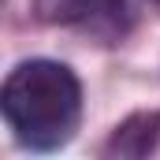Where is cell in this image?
I'll return each mask as SVG.
<instances>
[{
	"instance_id": "cell-1",
	"label": "cell",
	"mask_w": 160,
	"mask_h": 160,
	"mask_svg": "<svg viewBox=\"0 0 160 160\" xmlns=\"http://www.w3.org/2000/svg\"><path fill=\"white\" fill-rule=\"evenodd\" d=\"M0 112L19 145L34 153H56L78 130L82 86L60 60H22L4 78Z\"/></svg>"
},
{
	"instance_id": "cell-2",
	"label": "cell",
	"mask_w": 160,
	"mask_h": 160,
	"mask_svg": "<svg viewBox=\"0 0 160 160\" xmlns=\"http://www.w3.org/2000/svg\"><path fill=\"white\" fill-rule=\"evenodd\" d=\"M41 22L48 26H93V30H119L127 0H34Z\"/></svg>"
},
{
	"instance_id": "cell-3",
	"label": "cell",
	"mask_w": 160,
	"mask_h": 160,
	"mask_svg": "<svg viewBox=\"0 0 160 160\" xmlns=\"http://www.w3.org/2000/svg\"><path fill=\"white\" fill-rule=\"evenodd\" d=\"M160 145V112H134L112 130L104 153L108 157H149Z\"/></svg>"
},
{
	"instance_id": "cell-4",
	"label": "cell",
	"mask_w": 160,
	"mask_h": 160,
	"mask_svg": "<svg viewBox=\"0 0 160 160\" xmlns=\"http://www.w3.org/2000/svg\"><path fill=\"white\" fill-rule=\"evenodd\" d=\"M153 4H157V8H160V0H153Z\"/></svg>"
}]
</instances>
